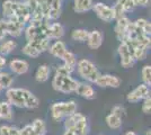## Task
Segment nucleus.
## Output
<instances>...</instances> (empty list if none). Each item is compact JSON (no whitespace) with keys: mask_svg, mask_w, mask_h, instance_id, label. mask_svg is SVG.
<instances>
[{"mask_svg":"<svg viewBox=\"0 0 151 135\" xmlns=\"http://www.w3.org/2000/svg\"><path fill=\"white\" fill-rule=\"evenodd\" d=\"M141 76H142V81L143 84L150 87L151 84V66L150 65H145L141 70Z\"/></svg>","mask_w":151,"mask_h":135,"instance_id":"nucleus-29","label":"nucleus"},{"mask_svg":"<svg viewBox=\"0 0 151 135\" xmlns=\"http://www.w3.org/2000/svg\"><path fill=\"white\" fill-rule=\"evenodd\" d=\"M133 24L137 26L138 28L142 29V31H143V33H145V35H147V36H150L151 25H150V23H149V21H148L147 19L140 18V19H137V20H135V21H134Z\"/></svg>","mask_w":151,"mask_h":135,"instance_id":"nucleus-28","label":"nucleus"},{"mask_svg":"<svg viewBox=\"0 0 151 135\" xmlns=\"http://www.w3.org/2000/svg\"><path fill=\"white\" fill-rule=\"evenodd\" d=\"M17 47V43L15 41H5L0 44V55L2 56H6V55H9Z\"/></svg>","mask_w":151,"mask_h":135,"instance_id":"nucleus-24","label":"nucleus"},{"mask_svg":"<svg viewBox=\"0 0 151 135\" xmlns=\"http://www.w3.org/2000/svg\"><path fill=\"white\" fill-rule=\"evenodd\" d=\"M124 108L122 107V106H114L113 108H112V114H114V115H116V116H119V117H123V115H124Z\"/></svg>","mask_w":151,"mask_h":135,"instance_id":"nucleus-36","label":"nucleus"},{"mask_svg":"<svg viewBox=\"0 0 151 135\" xmlns=\"http://www.w3.org/2000/svg\"><path fill=\"white\" fill-rule=\"evenodd\" d=\"M93 10L95 11V14L97 15V17L101 20L105 21V23H111L114 20L113 16V9L112 7L107 6L103 2H97L93 5Z\"/></svg>","mask_w":151,"mask_h":135,"instance_id":"nucleus-9","label":"nucleus"},{"mask_svg":"<svg viewBox=\"0 0 151 135\" xmlns=\"http://www.w3.org/2000/svg\"><path fill=\"white\" fill-rule=\"evenodd\" d=\"M51 69L46 64L40 65L35 73V79L37 82H46L50 78Z\"/></svg>","mask_w":151,"mask_h":135,"instance_id":"nucleus-20","label":"nucleus"},{"mask_svg":"<svg viewBox=\"0 0 151 135\" xmlns=\"http://www.w3.org/2000/svg\"><path fill=\"white\" fill-rule=\"evenodd\" d=\"M31 125L33 127V131H34L35 135H45V133H46V124H45L43 119L37 118V119H35L34 122L32 123Z\"/></svg>","mask_w":151,"mask_h":135,"instance_id":"nucleus-26","label":"nucleus"},{"mask_svg":"<svg viewBox=\"0 0 151 135\" xmlns=\"http://www.w3.org/2000/svg\"><path fill=\"white\" fill-rule=\"evenodd\" d=\"M0 91H1V89H0Z\"/></svg>","mask_w":151,"mask_h":135,"instance_id":"nucleus-41","label":"nucleus"},{"mask_svg":"<svg viewBox=\"0 0 151 135\" xmlns=\"http://www.w3.org/2000/svg\"><path fill=\"white\" fill-rule=\"evenodd\" d=\"M47 51L50 52L54 58L62 59L64 53L68 51V50H67V45H65L64 42H62V41H57V42H54L52 45H50V47H49Z\"/></svg>","mask_w":151,"mask_h":135,"instance_id":"nucleus-16","label":"nucleus"},{"mask_svg":"<svg viewBox=\"0 0 151 135\" xmlns=\"http://www.w3.org/2000/svg\"><path fill=\"white\" fill-rule=\"evenodd\" d=\"M94 0H75V6L73 10L78 14L86 13L93 8Z\"/></svg>","mask_w":151,"mask_h":135,"instance_id":"nucleus-19","label":"nucleus"},{"mask_svg":"<svg viewBox=\"0 0 151 135\" xmlns=\"http://www.w3.org/2000/svg\"><path fill=\"white\" fill-rule=\"evenodd\" d=\"M27 43L31 46H33L40 54L45 51H47L49 47H50V39H36V41H32V42H27Z\"/></svg>","mask_w":151,"mask_h":135,"instance_id":"nucleus-21","label":"nucleus"},{"mask_svg":"<svg viewBox=\"0 0 151 135\" xmlns=\"http://www.w3.org/2000/svg\"><path fill=\"white\" fill-rule=\"evenodd\" d=\"M19 129L15 126L9 125H2L0 126V135H18Z\"/></svg>","mask_w":151,"mask_h":135,"instance_id":"nucleus-30","label":"nucleus"},{"mask_svg":"<svg viewBox=\"0 0 151 135\" xmlns=\"http://www.w3.org/2000/svg\"><path fill=\"white\" fill-rule=\"evenodd\" d=\"M22 52L25 54V55H27V56H29V58H38L41 54L38 53L33 46H31V45L28 44V43H26L25 46L23 47V50H22Z\"/></svg>","mask_w":151,"mask_h":135,"instance_id":"nucleus-31","label":"nucleus"},{"mask_svg":"<svg viewBox=\"0 0 151 135\" xmlns=\"http://www.w3.org/2000/svg\"><path fill=\"white\" fill-rule=\"evenodd\" d=\"M133 2H134L135 6L145 7L148 4H149V0H133Z\"/></svg>","mask_w":151,"mask_h":135,"instance_id":"nucleus-37","label":"nucleus"},{"mask_svg":"<svg viewBox=\"0 0 151 135\" xmlns=\"http://www.w3.org/2000/svg\"><path fill=\"white\" fill-rule=\"evenodd\" d=\"M124 135H137V133H135V132H133V131H129V132H126Z\"/></svg>","mask_w":151,"mask_h":135,"instance_id":"nucleus-39","label":"nucleus"},{"mask_svg":"<svg viewBox=\"0 0 151 135\" xmlns=\"http://www.w3.org/2000/svg\"><path fill=\"white\" fill-rule=\"evenodd\" d=\"M6 97L8 103L18 108L35 109L40 106L37 97L24 88H9L6 91Z\"/></svg>","mask_w":151,"mask_h":135,"instance_id":"nucleus-1","label":"nucleus"},{"mask_svg":"<svg viewBox=\"0 0 151 135\" xmlns=\"http://www.w3.org/2000/svg\"><path fill=\"white\" fill-rule=\"evenodd\" d=\"M9 68H10V70L13 71L15 74L22 76V74H25L26 72L28 71L29 64L27 63V61H25V60L15 59V60H12V61H10Z\"/></svg>","mask_w":151,"mask_h":135,"instance_id":"nucleus-14","label":"nucleus"},{"mask_svg":"<svg viewBox=\"0 0 151 135\" xmlns=\"http://www.w3.org/2000/svg\"><path fill=\"white\" fill-rule=\"evenodd\" d=\"M18 135H35V133H34V131H33L32 125L31 124H28V125L24 126L23 129H19Z\"/></svg>","mask_w":151,"mask_h":135,"instance_id":"nucleus-34","label":"nucleus"},{"mask_svg":"<svg viewBox=\"0 0 151 135\" xmlns=\"http://www.w3.org/2000/svg\"><path fill=\"white\" fill-rule=\"evenodd\" d=\"M121 84L122 80L113 74H99L95 81V84L101 88H119Z\"/></svg>","mask_w":151,"mask_h":135,"instance_id":"nucleus-10","label":"nucleus"},{"mask_svg":"<svg viewBox=\"0 0 151 135\" xmlns=\"http://www.w3.org/2000/svg\"><path fill=\"white\" fill-rule=\"evenodd\" d=\"M76 68H77V71H78L79 76H80L82 79H85L86 81H88V82L95 84L96 79L101 74L98 69L96 68V65H95L91 61L86 60V59L78 61Z\"/></svg>","mask_w":151,"mask_h":135,"instance_id":"nucleus-5","label":"nucleus"},{"mask_svg":"<svg viewBox=\"0 0 151 135\" xmlns=\"http://www.w3.org/2000/svg\"><path fill=\"white\" fill-rule=\"evenodd\" d=\"M150 96V87L147 84H139L137 88H134L132 91H130L126 96V100L129 103H139L140 100H145L147 97Z\"/></svg>","mask_w":151,"mask_h":135,"instance_id":"nucleus-7","label":"nucleus"},{"mask_svg":"<svg viewBox=\"0 0 151 135\" xmlns=\"http://www.w3.org/2000/svg\"><path fill=\"white\" fill-rule=\"evenodd\" d=\"M131 20L129 19L127 17H122L120 19H116V24H115V34H116V37L120 41L121 43L125 42L126 37V31H127V27L130 25Z\"/></svg>","mask_w":151,"mask_h":135,"instance_id":"nucleus-12","label":"nucleus"},{"mask_svg":"<svg viewBox=\"0 0 151 135\" xmlns=\"http://www.w3.org/2000/svg\"><path fill=\"white\" fill-rule=\"evenodd\" d=\"M7 35V31H6V20L1 19L0 20V41L5 39Z\"/></svg>","mask_w":151,"mask_h":135,"instance_id":"nucleus-35","label":"nucleus"},{"mask_svg":"<svg viewBox=\"0 0 151 135\" xmlns=\"http://www.w3.org/2000/svg\"><path fill=\"white\" fill-rule=\"evenodd\" d=\"M78 86V81L75 80L71 76H62V74H54L52 80L53 89L63 92V94H71L76 92Z\"/></svg>","mask_w":151,"mask_h":135,"instance_id":"nucleus-3","label":"nucleus"},{"mask_svg":"<svg viewBox=\"0 0 151 135\" xmlns=\"http://www.w3.org/2000/svg\"><path fill=\"white\" fill-rule=\"evenodd\" d=\"M105 121H106L107 126L112 129H121V127H122V124H123L122 118L119 117V116L114 115V114H112V113H111V114H108V115L106 116Z\"/></svg>","mask_w":151,"mask_h":135,"instance_id":"nucleus-23","label":"nucleus"},{"mask_svg":"<svg viewBox=\"0 0 151 135\" xmlns=\"http://www.w3.org/2000/svg\"><path fill=\"white\" fill-rule=\"evenodd\" d=\"M14 82V78L4 71H0V89H9L12 88V84Z\"/></svg>","mask_w":151,"mask_h":135,"instance_id":"nucleus-25","label":"nucleus"},{"mask_svg":"<svg viewBox=\"0 0 151 135\" xmlns=\"http://www.w3.org/2000/svg\"><path fill=\"white\" fill-rule=\"evenodd\" d=\"M5 65H6V59H5V56L0 55V71H2Z\"/></svg>","mask_w":151,"mask_h":135,"instance_id":"nucleus-38","label":"nucleus"},{"mask_svg":"<svg viewBox=\"0 0 151 135\" xmlns=\"http://www.w3.org/2000/svg\"><path fill=\"white\" fill-rule=\"evenodd\" d=\"M64 35V28L60 23L50 24L47 29V39H59Z\"/></svg>","mask_w":151,"mask_h":135,"instance_id":"nucleus-17","label":"nucleus"},{"mask_svg":"<svg viewBox=\"0 0 151 135\" xmlns=\"http://www.w3.org/2000/svg\"><path fill=\"white\" fill-rule=\"evenodd\" d=\"M61 60H62L63 63H64L63 65H65L67 68H69V69H71V70L75 71L76 66H77V63H78V61H77V56H76L72 52L67 51L65 53H64V55L62 56V59H61Z\"/></svg>","mask_w":151,"mask_h":135,"instance_id":"nucleus-22","label":"nucleus"},{"mask_svg":"<svg viewBox=\"0 0 151 135\" xmlns=\"http://www.w3.org/2000/svg\"><path fill=\"white\" fill-rule=\"evenodd\" d=\"M134 8H135V5L133 0H117L114 7H112L114 19H120L122 17H124L125 13L132 11Z\"/></svg>","mask_w":151,"mask_h":135,"instance_id":"nucleus-8","label":"nucleus"},{"mask_svg":"<svg viewBox=\"0 0 151 135\" xmlns=\"http://www.w3.org/2000/svg\"><path fill=\"white\" fill-rule=\"evenodd\" d=\"M63 135H88L89 125L87 117L80 113H75L64 119Z\"/></svg>","mask_w":151,"mask_h":135,"instance_id":"nucleus-2","label":"nucleus"},{"mask_svg":"<svg viewBox=\"0 0 151 135\" xmlns=\"http://www.w3.org/2000/svg\"><path fill=\"white\" fill-rule=\"evenodd\" d=\"M24 28H25V25L23 23H20L18 19L14 18V17L6 19L7 35H10V36H14V37H18L23 34Z\"/></svg>","mask_w":151,"mask_h":135,"instance_id":"nucleus-11","label":"nucleus"},{"mask_svg":"<svg viewBox=\"0 0 151 135\" xmlns=\"http://www.w3.org/2000/svg\"><path fill=\"white\" fill-rule=\"evenodd\" d=\"M76 92L80 97L86 98V99H94L96 97L95 89L93 88V86L88 84V82H78Z\"/></svg>","mask_w":151,"mask_h":135,"instance_id":"nucleus-13","label":"nucleus"},{"mask_svg":"<svg viewBox=\"0 0 151 135\" xmlns=\"http://www.w3.org/2000/svg\"><path fill=\"white\" fill-rule=\"evenodd\" d=\"M142 111L145 113V114H150L151 111V98L150 96L147 97L145 100H143V104H142Z\"/></svg>","mask_w":151,"mask_h":135,"instance_id":"nucleus-33","label":"nucleus"},{"mask_svg":"<svg viewBox=\"0 0 151 135\" xmlns=\"http://www.w3.org/2000/svg\"><path fill=\"white\" fill-rule=\"evenodd\" d=\"M59 1H62V0H59Z\"/></svg>","mask_w":151,"mask_h":135,"instance_id":"nucleus-40","label":"nucleus"},{"mask_svg":"<svg viewBox=\"0 0 151 135\" xmlns=\"http://www.w3.org/2000/svg\"><path fill=\"white\" fill-rule=\"evenodd\" d=\"M117 51L121 58V65L124 69H129L135 63V59L133 55V49L127 42L121 43Z\"/></svg>","mask_w":151,"mask_h":135,"instance_id":"nucleus-6","label":"nucleus"},{"mask_svg":"<svg viewBox=\"0 0 151 135\" xmlns=\"http://www.w3.org/2000/svg\"><path fill=\"white\" fill-rule=\"evenodd\" d=\"M73 72V70H71L69 68H67L65 65H60L58 66L55 70V74H62V76H71V73Z\"/></svg>","mask_w":151,"mask_h":135,"instance_id":"nucleus-32","label":"nucleus"},{"mask_svg":"<svg viewBox=\"0 0 151 135\" xmlns=\"http://www.w3.org/2000/svg\"><path fill=\"white\" fill-rule=\"evenodd\" d=\"M13 106L8 101H1L0 103V121L4 119V121H7V122H10V121H13Z\"/></svg>","mask_w":151,"mask_h":135,"instance_id":"nucleus-18","label":"nucleus"},{"mask_svg":"<svg viewBox=\"0 0 151 135\" xmlns=\"http://www.w3.org/2000/svg\"><path fill=\"white\" fill-rule=\"evenodd\" d=\"M77 113V104L72 100L70 101H60L51 106V115L54 121H60L63 117H68Z\"/></svg>","mask_w":151,"mask_h":135,"instance_id":"nucleus-4","label":"nucleus"},{"mask_svg":"<svg viewBox=\"0 0 151 135\" xmlns=\"http://www.w3.org/2000/svg\"><path fill=\"white\" fill-rule=\"evenodd\" d=\"M86 42H87V44H88V46L91 50H97L103 44V34L99 31L89 32Z\"/></svg>","mask_w":151,"mask_h":135,"instance_id":"nucleus-15","label":"nucleus"},{"mask_svg":"<svg viewBox=\"0 0 151 135\" xmlns=\"http://www.w3.org/2000/svg\"><path fill=\"white\" fill-rule=\"evenodd\" d=\"M88 31L86 29H82V28H78V29H75L71 33V39L76 41V42H86L87 41V37H88Z\"/></svg>","mask_w":151,"mask_h":135,"instance_id":"nucleus-27","label":"nucleus"}]
</instances>
